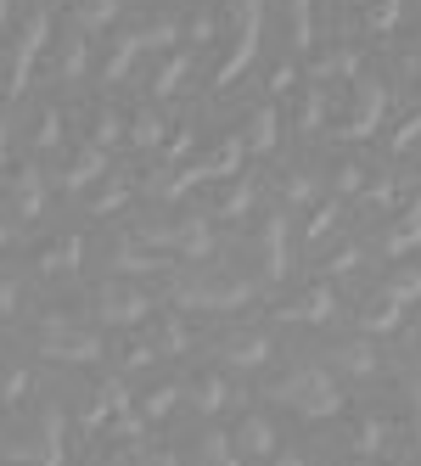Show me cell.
Masks as SVG:
<instances>
[{
	"label": "cell",
	"mask_w": 421,
	"mask_h": 466,
	"mask_svg": "<svg viewBox=\"0 0 421 466\" xmlns=\"http://www.w3.org/2000/svg\"><path fill=\"white\" fill-rule=\"evenodd\" d=\"M332 225H337V203H320V208L309 214V225H304L309 248H315V242H326V237H332Z\"/></svg>",
	"instance_id": "cell-39"
},
{
	"label": "cell",
	"mask_w": 421,
	"mask_h": 466,
	"mask_svg": "<svg viewBox=\"0 0 421 466\" xmlns=\"http://www.w3.org/2000/svg\"><path fill=\"white\" fill-rule=\"evenodd\" d=\"M175 399H180V382H164V388H152V393L141 399V416H146V421H164V416L175 410Z\"/></svg>",
	"instance_id": "cell-34"
},
{
	"label": "cell",
	"mask_w": 421,
	"mask_h": 466,
	"mask_svg": "<svg viewBox=\"0 0 421 466\" xmlns=\"http://www.w3.org/2000/svg\"><path fill=\"white\" fill-rule=\"evenodd\" d=\"M276 315H281V320H293V326H326V320L337 315V292H332L326 281H309L298 298H286Z\"/></svg>",
	"instance_id": "cell-13"
},
{
	"label": "cell",
	"mask_w": 421,
	"mask_h": 466,
	"mask_svg": "<svg viewBox=\"0 0 421 466\" xmlns=\"http://www.w3.org/2000/svg\"><path fill=\"white\" fill-rule=\"evenodd\" d=\"M258 258H265V276H270V281L286 276V219H281V214H270L265 230H258Z\"/></svg>",
	"instance_id": "cell-18"
},
{
	"label": "cell",
	"mask_w": 421,
	"mask_h": 466,
	"mask_svg": "<svg viewBox=\"0 0 421 466\" xmlns=\"http://www.w3.org/2000/svg\"><path fill=\"white\" fill-rule=\"evenodd\" d=\"M242 455H258V461H270L276 455V421L265 416V410H247L242 421H236V439H231Z\"/></svg>",
	"instance_id": "cell-17"
},
{
	"label": "cell",
	"mask_w": 421,
	"mask_h": 466,
	"mask_svg": "<svg viewBox=\"0 0 421 466\" xmlns=\"http://www.w3.org/2000/svg\"><path fill=\"white\" fill-rule=\"evenodd\" d=\"M203 466H236V444L219 439V432H208L203 439Z\"/></svg>",
	"instance_id": "cell-42"
},
{
	"label": "cell",
	"mask_w": 421,
	"mask_h": 466,
	"mask_svg": "<svg viewBox=\"0 0 421 466\" xmlns=\"http://www.w3.org/2000/svg\"><path fill=\"white\" fill-rule=\"evenodd\" d=\"M23 393H28V371H23V365H12V371H0V405H17Z\"/></svg>",
	"instance_id": "cell-45"
},
{
	"label": "cell",
	"mask_w": 421,
	"mask_h": 466,
	"mask_svg": "<svg viewBox=\"0 0 421 466\" xmlns=\"http://www.w3.org/2000/svg\"><path fill=\"white\" fill-rule=\"evenodd\" d=\"M118 410H129V393H124L118 377H102L90 388V399H85V427H107Z\"/></svg>",
	"instance_id": "cell-16"
},
{
	"label": "cell",
	"mask_w": 421,
	"mask_h": 466,
	"mask_svg": "<svg viewBox=\"0 0 421 466\" xmlns=\"http://www.w3.org/2000/svg\"><path fill=\"white\" fill-rule=\"evenodd\" d=\"M416 6H421V0H416Z\"/></svg>",
	"instance_id": "cell-58"
},
{
	"label": "cell",
	"mask_w": 421,
	"mask_h": 466,
	"mask_svg": "<svg viewBox=\"0 0 421 466\" xmlns=\"http://www.w3.org/2000/svg\"><path fill=\"white\" fill-rule=\"evenodd\" d=\"M354 466H399V461H387V455H354Z\"/></svg>",
	"instance_id": "cell-53"
},
{
	"label": "cell",
	"mask_w": 421,
	"mask_h": 466,
	"mask_svg": "<svg viewBox=\"0 0 421 466\" xmlns=\"http://www.w3.org/2000/svg\"><path fill=\"white\" fill-rule=\"evenodd\" d=\"M399 17H405V0H371L360 12V35H387Z\"/></svg>",
	"instance_id": "cell-27"
},
{
	"label": "cell",
	"mask_w": 421,
	"mask_h": 466,
	"mask_svg": "<svg viewBox=\"0 0 421 466\" xmlns=\"http://www.w3.org/2000/svg\"><path fill=\"white\" fill-rule=\"evenodd\" d=\"M366 253H360V242H348V248H337L332 258H326V276H348L354 270V264H360Z\"/></svg>",
	"instance_id": "cell-47"
},
{
	"label": "cell",
	"mask_w": 421,
	"mask_h": 466,
	"mask_svg": "<svg viewBox=\"0 0 421 466\" xmlns=\"http://www.w3.org/2000/svg\"><path fill=\"white\" fill-rule=\"evenodd\" d=\"M45 40H51V17H45V12H35V17L23 23L17 46H12V74H6V85H12V90H23V85H28V74H35V62H40V51H45Z\"/></svg>",
	"instance_id": "cell-11"
},
{
	"label": "cell",
	"mask_w": 421,
	"mask_h": 466,
	"mask_svg": "<svg viewBox=\"0 0 421 466\" xmlns=\"http://www.w3.org/2000/svg\"><path fill=\"white\" fill-rule=\"evenodd\" d=\"M265 405H286V410H298V416H337L343 410V393H337V377L326 371V365L304 360V365H293L286 377H276L265 388Z\"/></svg>",
	"instance_id": "cell-1"
},
{
	"label": "cell",
	"mask_w": 421,
	"mask_h": 466,
	"mask_svg": "<svg viewBox=\"0 0 421 466\" xmlns=\"http://www.w3.org/2000/svg\"><path fill=\"white\" fill-rule=\"evenodd\" d=\"M382 113H387V90H382L376 79H348V107H343V118L332 124V136L366 141V136H376Z\"/></svg>",
	"instance_id": "cell-6"
},
{
	"label": "cell",
	"mask_w": 421,
	"mask_h": 466,
	"mask_svg": "<svg viewBox=\"0 0 421 466\" xmlns=\"http://www.w3.org/2000/svg\"><path fill=\"white\" fill-rule=\"evenodd\" d=\"M56 141H62V113H56V107H45V113H40V124H35V147H40V152H51Z\"/></svg>",
	"instance_id": "cell-43"
},
{
	"label": "cell",
	"mask_w": 421,
	"mask_h": 466,
	"mask_svg": "<svg viewBox=\"0 0 421 466\" xmlns=\"http://www.w3.org/2000/svg\"><path fill=\"white\" fill-rule=\"evenodd\" d=\"M85 56H90V46H85V35H68V40H62V79H79L85 74Z\"/></svg>",
	"instance_id": "cell-37"
},
{
	"label": "cell",
	"mask_w": 421,
	"mask_h": 466,
	"mask_svg": "<svg viewBox=\"0 0 421 466\" xmlns=\"http://www.w3.org/2000/svg\"><path fill=\"white\" fill-rule=\"evenodd\" d=\"M326 102H332V90H320V85L304 90V107H298V129H304V136H315V129L326 124Z\"/></svg>",
	"instance_id": "cell-30"
},
{
	"label": "cell",
	"mask_w": 421,
	"mask_h": 466,
	"mask_svg": "<svg viewBox=\"0 0 421 466\" xmlns=\"http://www.w3.org/2000/svg\"><path fill=\"white\" fill-rule=\"evenodd\" d=\"M242 152H247V147H242V136H225V141L197 163L203 180H225V175H236V169H242Z\"/></svg>",
	"instance_id": "cell-24"
},
{
	"label": "cell",
	"mask_w": 421,
	"mask_h": 466,
	"mask_svg": "<svg viewBox=\"0 0 421 466\" xmlns=\"http://www.w3.org/2000/svg\"><path fill=\"white\" fill-rule=\"evenodd\" d=\"M113 17H118V0H79V6H74L79 35H95V28H107Z\"/></svg>",
	"instance_id": "cell-29"
},
{
	"label": "cell",
	"mask_w": 421,
	"mask_h": 466,
	"mask_svg": "<svg viewBox=\"0 0 421 466\" xmlns=\"http://www.w3.org/2000/svg\"><path fill=\"white\" fill-rule=\"evenodd\" d=\"M276 141H281V118H276V107H253L247 124H242V147H247V152H276Z\"/></svg>",
	"instance_id": "cell-21"
},
{
	"label": "cell",
	"mask_w": 421,
	"mask_h": 466,
	"mask_svg": "<svg viewBox=\"0 0 421 466\" xmlns=\"http://www.w3.org/2000/svg\"><path fill=\"white\" fill-rule=\"evenodd\" d=\"M6 136H12V124H6V118H0V163H6V147H12Z\"/></svg>",
	"instance_id": "cell-54"
},
{
	"label": "cell",
	"mask_w": 421,
	"mask_h": 466,
	"mask_svg": "<svg viewBox=\"0 0 421 466\" xmlns=\"http://www.w3.org/2000/svg\"><path fill=\"white\" fill-rule=\"evenodd\" d=\"M185 74H191V51L169 56L164 68H157V79H152V96H157V102H164V96H175V85H185Z\"/></svg>",
	"instance_id": "cell-31"
},
{
	"label": "cell",
	"mask_w": 421,
	"mask_h": 466,
	"mask_svg": "<svg viewBox=\"0 0 421 466\" xmlns=\"http://www.w3.org/2000/svg\"><path fill=\"white\" fill-rule=\"evenodd\" d=\"M421 141V90H416V107L399 118V129H394V152H405V147H416Z\"/></svg>",
	"instance_id": "cell-40"
},
{
	"label": "cell",
	"mask_w": 421,
	"mask_h": 466,
	"mask_svg": "<svg viewBox=\"0 0 421 466\" xmlns=\"http://www.w3.org/2000/svg\"><path fill=\"white\" fill-rule=\"evenodd\" d=\"M382 287H387V292H394V298H399V304L410 309V304H416V298H421V264H405V270H394V276H387Z\"/></svg>",
	"instance_id": "cell-33"
},
{
	"label": "cell",
	"mask_w": 421,
	"mask_h": 466,
	"mask_svg": "<svg viewBox=\"0 0 421 466\" xmlns=\"http://www.w3.org/2000/svg\"><path fill=\"white\" fill-rule=\"evenodd\" d=\"M326 371L332 377H376V349L366 338H343L326 349Z\"/></svg>",
	"instance_id": "cell-14"
},
{
	"label": "cell",
	"mask_w": 421,
	"mask_h": 466,
	"mask_svg": "<svg viewBox=\"0 0 421 466\" xmlns=\"http://www.w3.org/2000/svg\"><path fill=\"white\" fill-rule=\"evenodd\" d=\"M135 56H146V51H141L135 40H129V35H118V46H113V56H107V68H102V79H107V85H118V79H124L129 68H135Z\"/></svg>",
	"instance_id": "cell-32"
},
{
	"label": "cell",
	"mask_w": 421,
	"mask_h": 466,
	"mask_svg": "<svg viewBox=\"0 0 421 466\" xmlns=\"http://www.w3.org/2000/svg\"><path fill=\"white\" fill-rule=\"evenodd\" d=\"M90 304H95V315H102L107 326H141L152 315V298L129 281V276H107L102 287L90 292Z\"/></svg>",
	"instance_id": "cell-7"
},
{
	"label": "cell",
	"mask_w": 421,
	"mask_h": 466,
	"mask_svg": "<svg viewBox=\"0 0 421 466\" xmlns=\"http://www.w3.org/2000/svg\"><path fill=\"white\" fill-rule=\"evenodd\" d=\"M124 466H180L169 450H129V461Z\"/></svg>",
	"instance_id": "cell-50"
},
{
	"label": "cell",
	"mask_w": 421,
	"mask_h": 466,
	"mask_svg": "<svg viewBox=\"0 0 421 466\" xmlns=\"http://www.w3.org/2000/svg\"><path fill=\"white\" fill-rule=\"evenodd\" d=\"M247 203H253V180H231V191H219V214L225 219L247 214Z\"/></svg>",
	"instance_id": "cell-38"
},
{
	"label": "cell",
	"mask_w": 421,
	"mask_h": 466,
	"mask_svg": "<svg viewBox=\"0 0 421 466\" xmlns=\"http://www.w3.org/2000/svg\"><path fill=\"white\" fill-rule=\"evenodd\" d=\"M35 343H40L45 360H62V365H90V360H102V338H95L90 326L68 320V315H51V320L40 326Z\"/></svg>",
	"instance_id": "cell-4"
},
{
	"label": "cell",
	"mask_w": 421,
	"mask_h": 466,
	"mask_svg": "<svg viewBox=\"0 0 421 466\" xmlns=\"http://www.w3.org/2000/svg\"><path fill=\"white\" fill-rule=\"evenodd\" d=\"M113 141H118V113L102 107V113H95V147H113Z\"/></svg>",
	"instance_id": "cell-48"
},
{
	"label": "cell",
	"mask_w": 421,
	"mask_h": 466,
	"mask_svg": "<svg viewBox=\"0 0 421 466\" xmlns=\"http://www.w3.org/2000/svg\"><path fill=\"white\" fill-rule=\"evenodd\" d=\"M6 237H12V225H0V242H6Z\"/></svg>",
	"instance_id": "cell-57"
},
{
	"label": "cell",
	"mask_w": 421,
	"mask_h": 466,
	"mask_svg": "<svg viewBox=\"0 0 421 466\" xmlns=\"http://www.w3.org/2000/svg\"><path fill=\"white\" fill-rule=\"evenodd\" d=\"M141 242L157 248V253L203 258L214 248V230H208V219H164V225H141Z\"/></svg>",
	"instance_id": "cell-9"
},
{
	"label": "cell",
	"mask_w": 421,
	"mask_h": 466,
	"mask_svg": "<svg viewBox=\"0 0 421 466\" xmlns=\"http://www.w3.org/2000/svg\"><path fill=\"white\" fill-rule=\"evenodd\" d=\"M124 197H129V186H118V180H113V186H102V191L90 197V214H113V208L124 203Z\"/></svg>",
	"instance_id": "cell-46"
},
{
	"label": "cell",
	"mask_w": 421,
	"mask_h": 466,
	"mask_svg": "<svg viewBox=\"0 0 421 466\" xmlns=\"http://www.w3.org/2000/svg\"><path fill=\"white\" fill-rule=\"evenodd\" d=\"M62 432H68V421H62L56 405H40L35 416H28V427L12 439V461H40V466H62Z\"/></svg>",
	"instance_id": "cell-5"
},
{
	"label": "cell",
	"mask_w": 421,
	"mask_h": 466,
	"mask_svg": "<svg viewBox=\"0 0 421 466\" xmlns=\"http://www.w3.org/2000/svg\"><path fill=\"white\" fill-rule=\"evenodd\" d=\"M152 360H157V349H152L146 338H135V343H124V349H118V365H124V371H146Z\"/></svg>",
	"instance_id": "cell-41"
},
{
	"label": "cell",
	"mask_w": 421,
	"mask_h": 466,
	"mask_svg": "<svg viewBox=\"0 0 421 466\" xmlns=\"http://www.w3.org/2000/svg\"><path fill=\"white\" fill-rule=\"evenodd\" d=\"M258 281L247 276H225V270H180L175 276V304L180 309H208V315H231L242 304H253Z\"/></svg>",
	"instance_id": "cell-2"
},
{
	"label": "cell",
	"mask_w": 421,
	"mask_h": 466,
	"mask_svg": "<svg viewBox=\"0 0 421 466\" xmlns=\"http://www.w3.org/2000/svg\"><path fill=\"white\" fill-rule=\"evenodd\" d=\"M332 186H337L343 197H354V191H366V186H371V175L360 169V163H337V175H332Z\"/></svg>",
	"instance_id": "cell-44"
},
{
	"label": "cell",
	"mask_w": 421,
	"mask_h": 466,
	"mask_svg": "<svg viewBox=\"0 0 421 466\" xmlns=\"http://www.w3.org/2000/svg\"><path fill=\"white\" fill-rule=\"evenodd\" d=\"M258 23H265V6L258 0H231V51H225V62L214 68V85H236L247 74V62L258 56Z\"/></svg>",
	"instance_id": "cell-3"
},
{
	"label": "cell",
	"mask_w": 421,
	"mask_h": 466,
	"mask_svg": "<svg viewBox=\"0 0 421 466\" xmlns=\"http://www.w3.org/2000/svg\"><path fill=\"white\" fill-rule=\"evenodd\" d=\"M399 320H405V304L387 287H376L366 304H360V331H394Z\"/></svg>",
	"instance_id": "cell-19"
},
{
	"label": "cell",
	"mask_w": 421,
	"mask_h": 466,
	"mask_svg": "<svg viewBox=\"0 0 421 466\" xmlns=\"http://www.w3.org/2000/svg\"><path fill=\"white\" fill-rule=\"evenodd\" d=\"M40 208H45V180L35 169H17V180H12V219H35Z\"/></svg>",
	"instance_id": "cell-22"
},
{
	"label": "cell",
	"mask_w": 421,
	"mask_h": 466,
	"mask_svg": "<svg viewBox=\"0 0 421 466\" xmlns=\"http://www.w3.org/2000/svg\"><path fill=\"white\" fill-rule=\"evenodd\" d=\"M157 136H164V118H157L152 107H141L135 118H129V141L135 147H157Z\"/></svg>",
	"instance_id": "cell-36"
},
{
	"label": "cell",
	"mask_w": 421,
	"mask_h": 466,
	"mask_svg": "<svg viewBox=\"0 0 421 466\" xmlns=\"http://www.w3.org/2000/svg\"><path fill=\"white\" fill-rule=\"evenodd\" d=\"M79 253H85V242H79V237H62V242L40 248V276H62V270H79Z\"/></svg>",
	"instance_id": "cell-25"
},
{
	"label": "cell",
	"mask_w": 421,
	"mask_h": 466,
	"mask_svg": "<svg viewBox=\"0 0 421 466\" xmlns=\"http://www.w3.org/2000/svg\"><path fill=\"white\" fill-rule=\"evenodd\" d=\"M410 248H421V214L410 208L405 219H394V230L382 237V253L387 258H399V253H410Z\"/></svg>",
	"instance_id": "cell-26"
},
{
	"label": "cell",
	"mask_w": 421,
	"mask_h": 466,
	"mask_svg": "<svg viewBox=\"0 0 421 466\" xmlns=\"http://www.w3.org/2000/svg\"><path fill=\"white\" fill-rule=\"evenodd\" d=\"M265 466H304V455H293V450H276Z\"/></svg>",
	"instance_id": "cell-52"
},
{
	"label": "cell",
	"mask_w": 421,
	"mask_h": 466,
	"mask_svg": "<svg viewBox=\"0 0 421 466\" xmlns=\"http://www.w3.org/2000/svg\"><path fill=\"white\" fill-rule=\"evenodd\" d=\"M286 23H293V51L315 46V0H286Z\"/></svg>",
	"instance_id": "cell-28"
},
{
	"label": "cell",
	"mask_w": 421,
	"mask_h": 466,
	"mask_svg": "<svg viewBox=\"0 0 421 466\" xmlns=\"http://www.w3.org/2000/svg\"><path fill=\"white\" fill-rule=\"evenodd\" d=\"M102 175H107V152H102V147H85V152L68 163V169H62L56 186H62V191H85V186H95Z\"/></svg>",
	"instance_id": "cell-20"
},
{
	"label": "cell",
	"mask_w": 421,
	"mask_h": 466,
	"mask_svg": "<svg viewBox=\"0 0 421 466\" xmlns=\"http://www.w3.org/2000/svg\"><path fill=\"white\" fill-rule=\"evenodd\" d=\"M410 208H416V214H421V191H416V197H410Z\"/></svg>",
	"instance_id": "cell-55"
},
{
	"label": "cell",
	"mask_w": 421,
	"mask_h": 466,
	"mask_svg": "<svg viewBox=\"0 0 421 466\" xmlns=\"http://www.w3.org/2000/svg\"><path fill=\"white\" fill-rule=\"evenodd\" d=\"M214 360L242 365V371H258V365L276 360V343H270L265 326H225L219 338H214Z\"/></svg>",
	"instance_id": "cell-8"
},
{
	"label": "cell",
	"mask_w": 421,
	"mask_h": 466,
	"mask_svg": "<svg viewBox=\"0 0 421 466\" xmlns=\"http://www.w3.org/2000/svg\"><path fill=\"white\" fill-rule=\"evenodd\" d=\"M180 399L191 410H203V416H214V410H225L231 405V382H225V371L219 365H197L185 382H180Z\"/></svg>",
	"instance_id": "cell-12"
},
{
	"label": "cell",
	"mask_w": 421,
	"mask_h": 466,
	"mask_svg": "<svg viewBox=\"0 0 421 466\" xmlns=\"http://www.w3.org/2000/svg\"><path fill=\"white\" fill-rule=\"evenodd\" d=\"M141 326H146V343L157 349V360H180L191 349V331H185L180 315H146Z\"/></svg>",
	"instance_id": "cell-15"
},
{
	"label": "cell",
	"mask_w": 421,
	"mask_h": 466,
	"mask_svg": "<svg viewBox=\"0 0 421 466\" xmlns=\"http://www.w3.org/2000/svg\"><path fill=\"white\" fill-rule=\"evenodd\" d=\"M107 270L135 281V276H146V270H175V264L157 253V248H146L135 230H113V237H107Z\"/></svg>",
	"instance_id": "cell-10"
},
{
	"label": "cell",
	"mask_w": 421,
	"mask_h": 466,
	"mask_svg": "<svg viewBox=\"0 0 421 466\" xmlns=\"http://www.w3.org/2000/svg\"><path fill=\"white\" fill-rule=\"evenodd\" d=\"M191 147H197V136H191V129H175V141H169V163H180Z\"/></svg>",
	"instance_id": "cell-51"
},
{
	"label": "cell",
	"mask_w": 421,
	"mask_h": 466,
	"mask_svg": "<svg viewBox=\"0 0 421 466\" xmlns=\"http://www.w3.org/2000/svg\"><path fill=\"white\" fill-rule=\"evenodd\" d=\"M286 197H293V203H315V175H286Z\"/></svg>",
	"instance_id": "cell-49"
},
{
	"label": "cell",
	"mask_w": 421,
	"mask_h": 466,
	"mask_svg": "<svg viewBox=\"0 0 421 466\" xmlns=\"http://www.w3.org/2000/svg\"><path fill=\"white\" fill-rule=\"evenodd\" d=\"M6 12H12V6H6V0H0V23H6Z\"/></svg>",
	"instance_id": "cell-56"
},
{
	"label": "cell",
	"mask_w": 421,
	"mask_h": 466,
	"mask_svg": "<svg viewBox=\"0 0 421 466\" xmlns=\"http://www.w3.org/2000/svg\"><path fill=\"white\" fill-rule=\"evenodd\" d=\"M124 35L135 40L141 51H157V46H180V23L175 17H141V23H129Z\"/></svg>",
	"instance_id": "cell-23"
},
{
	"label": "cell",
	"mask_w": 421,
	"mask_h": 466,
	"mask_svg": "<svg viewBox=\"0 0 421 466\" xmlns=\"http://www.w3.org/2000/svg\"><path fill=\"white\" fill-rule=\"evenodd\" d=\"M405 399H410V432H416V444H421V349H416L410 371H405Z\"/></svg>",
	"instance_id": "cell-35"
}]
</instances>
